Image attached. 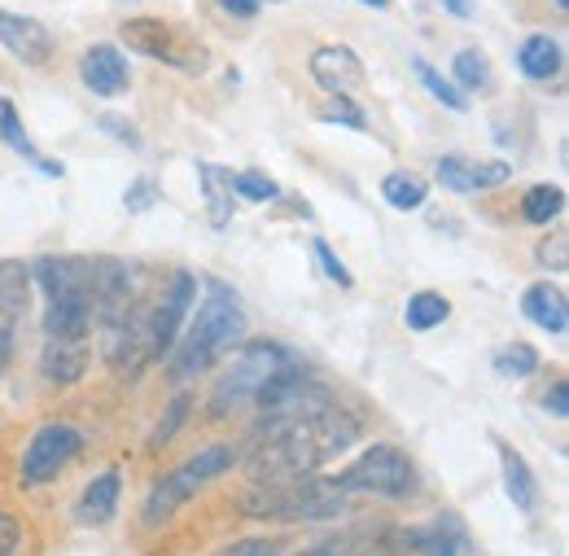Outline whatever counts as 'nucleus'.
<instances>
[{
	"instance_id": "nucleus-24",
	"label": "nucleus",
	"mask_w": 569,
	"mask_h": 556,
	"mask_svg": "<svg viewBox=\"0 0 569 556\" xmlns=\"http://www.w3.org/2000/svg\"><path fill=\"white\" fill-rule=\"evenodd\" d=\"M202 189H207V207H211V224L223 228L232 219V171L219 167H202Z\"/></svg>"
},
{
	"instance_id": "nucleus-40",
	"label": "nucleus",
	"mask_w": 569,
	"mask_h": 556,
	"mask_svg": "<svg viewBox=\"0 0 569 556\" xmlns=\"http://www.w3.org/2000/svg\"><path fill=\"white\" fill-rule=\"evenodd\" d=\"M259 4H263V0H219V9H223V13H232V18H254V13H259Z\"/></svg>"
},
{
	"instance_id": "nucleus-36",
	"label": "nucleus",
	"mask_w": 569,
	"mask_h": 556,
	"mask_svg": "<svg viewBox=\"0 0 569 556\" xmlns=\"http://www.w3.org/2000/svg\"><path fill=\"white\" fill-rule=\"evenodd\" d=\"M298 556H363V553H359V539H356V535H342V539L316 544V548H307V553H298Z\"/></svg>"
},
{
	"instance_id": "nucleus-16",
	"label": "nucleus",
	"mask_w": 569,
	"mask_h": 556,
	"mask_svg": "<svg viewBox=\"0 0 569 556\" xmlns=\"http://www.w3.org/2000/svg\"><path fill=\"white\" fill-rule=\"evenodd\" d=\"M403 544L417 548V553H426V556H465L469 553V535H465V526H460L456 517H438L433 526L408 530Z\"/></svg>"
},
{
	"instance_id": "nucleus-15",
	"label": "nucleus",
	"mask_w": 569,
	"mask_h": 556,
	"mask_svg": "<svg viewBox=\"0 0 569 556\" xmlns=\"http://www.w3.org/2000/svg\"><path fill=\"white\" fill-rule=\"evenodd\" d=\"M88 368V342H62V338H44L40 350V377L49 386H74Z\"/></svg>"
},
{
	"instance_id": "nucleus-21",
	"label": "nucleus",
	"mask_w": 569,
	"mask_h": 556,
	"mask_svg": "<svg viewBox=\"0 0 569 556\" xmlns=\"http://www.w3.org/2000/svg\"><path fill=\"white\" fill-rule=\"evenodd\" d=\"M381 198L395 210H417V207H426L429 185L421 176H412V171H390V176L381 180Z\"/></svg>"
},
{
	"instance_id": "nucleus-6",
	"label": "nucleus",
	"mask_w": 569,
	"mask_h": 556,
	"mask_svg": "<svg viewBox=\"0 0 569 556\" xmlns=\"http://www.w3.org/2000/svg\"><path fill=\"white\" fill-rule=\"evenodd\" d=\"M338 487L347 495H377V499H412L421 478L417 465L408 460V451H399L395 443H372L356 465H347L338 474Z\"/></svg>"
},
{
	"instance_id": "nucleus-5",
	"label": "nucleus",
	"mask_w": 569,
	"mask_h": 556,
	"mask_svg": "<svg viewBox=\"0 0 569 556\" xmlns=\"http://www.w3.org/2000/svg\"><path fill=\"white\" fill-rule=\"evenodd\" d=\"M289 364H293V355L277 342H254V347L237 350L214 386L211 417H228V413H241L246 404H254Z\"/></svg>"
},
{
	"instance_id": "nucleus-17",
	"label": "nucleus",
	"mask_w": 569,
	"mask_h": 556,
	"mask_svg": "<svg viewBox=\"0 0 569 556\" xmlns=\"http://www.w3.org/2000/svg\"><path fill=\"white\" fill-rule=\"evenodd\" d=\"M517 70H521L526 79H535V83L557 79V75H561V44H557L548 31L526 36L521 49H517Z\"/></svg>"
},
{
	"instance_id": "nucleus-31",
	"label": "nucleus",
	"mask_w": 569,
	"mask_h": 556,
	"mask_svg": "<svg viewBox=\"0 0 569 556\" xmlns=\"http://www.w3.org/2000/svg\"><path fill=\"white\" fill-rule=\"evenodd\" d=\"M284 553V539L281 535H268V539H237L228 548H219L211 556H281Z\"/></svg>"
},
{
	"instance_id": "nucleus-29",
	"label": "nucleus",
	"mask_w": 569,
	"mask_h": 556,
	"mask_svg": "<svg viewBox=\"0 0 569 556\" xmlns=\"http://www.w3.org/2000/svg\"><path fill=\"white\" fill-rule=\"evenodd\" d=\"M232 193H241L250 202H272L281 189H277V180H268L259 171H241V176H232Z\"/></svg>"
},
{
	"instance_id": "nucleus-10",
	"label": "nucleus",
	"mask_w": 569,
	"mask_h": 556,
	"mask_svg": "<svg viewBox=\"0 0 569 556\" xmlns=\"http://www.w3.org/2000/svg\"><path fill=\"white\" fill-rule=\"evenodd\" d=\"M0 49L22 62V67H49L53 62V36L40 18H27V13H9L0 9Z\"/></svg>"
},
{
	"instance_id": "nucleus-9",
	"label": "nucleus",
	"mask_w": 569,
	"mask_h": 556,
	"mask_svg": "<svg viewBox=\"0 0 569 556\" xmlns=\"http://www.w3.org/2000/svg\"><path fill=\"white\" fill-rule=\"evenodd\" d=\"M193 302H198V277H189V272H176L167 280L162 298L149 302V325H153V350L158 355H171L189 311H193Z\"/></svg>"
},
{
	"instance_id": "nucleus-37",
	"label": "nucleus",
	"mask_w": 569,
	"mask_h": 556,
	"mask_svg": "<svg viewBox=\"0 0 569 556\" xmlns=\"http://www.w3.org/2000/svg\"><path fill=\"white\" fill-rule=\"evenodd\" d=\"M539 264H543V268H552V272H561V268H566V237L543 241V246H539Z\"/></svg>"
},
{
	"instance_id": "nucleus-12",
	"label": "nucleus",
	"mask_w": 569,
	"mask_h": 556,
	"mask_svg": "<svg viewBox=\"0 0 569 556\" xmlns=\"http://www.w3.org/2000/svg\"><path fill=\"white\" fill-rule=\"evenodd\" d=\"M311 79L333 97V92H351L363 83V62H359L356 49L347 44H325L311 53Z\"/></svg>"
},
{
	"instance_id": "nucleus-35",
	"label": "nucleus",
	"mask_w": 569,
	"mask_h": 556,
	"mask_svg": "<svg viewBox=\"0 0 569 556\" xmlns=\"http://www.w3.org/2000/svg\"><path fill=\"white\" fill-rule=\"evenodd\" d=\"M153 202H158V185H153L149 176H141V180H137V185H132V189L123 193V207L132 210V215H141V210H149Z\"/></svg>"
},
{
	"instance_id": "nucleus-41",
	"label": "nucleus",
	"mask_w": 569,
	"mask_h": 556,
	"mask_svg": "<svg viewBox=\"0 0 569 556\" xmlns=\"http://www.w3.org/2000/svg\"><path fill=\"white\" fill-rule=\"evenodd\" d=\"M101 128H106V132H114V137H123V145H132V149L141 145V140H137V132H132V128H123L119 119H101Z\"/></svg>"
},
{
	"instance_id": "nucleus-20",
	"label": "nucleus",
	"mask_w": 569,
	"mask_h": 556,
	"mask_svg": "<svg viewBox=\"0 0 569 556\" xmlns=\"http://www.w3.org/2000/svg\"><path fill=\"white\" fill-rule=\"evenodd\" d=\"M447 316H451V302H447L442 294H433V289L412 294V298H408V307H403V320H408V329H417V334L438 329Z\"/></svg>"
},
{
	"instance_id": "nucleus-34",
	"label": "nucleus",
	"mask_w": 569,
	"mask_h": 556,
	"mask_svg": "<svg viewBox=\"0 0 569 556\" xmlns=\"http://www.w3.org/2000/svg\"><path fill=\"white\" fill-rule=\"evenodd\" d=\"M184 417H189V399H184V395H180V399H176V404H171V413H167V425H158V429H153V438H149V443H153V447H162V443H171V438H176V429H180V425H184Z\"/></svg>"
},
{
	"instance_id": "nucleus-30",
	"label": "nucleus",
	"mask_w": 569,
	"mask_h": 556,
	"mask_svg": "<svg viewBox=\"0 0 569 556\" xmlns=\"http://www.w3.org/2000/svg\"><path fill=\"white\" fill-rule=\"evenodd\" d=\"M320 119H329V123H342V128H368L363 110H359L356 101L347 97V92H333V97H329V106L320 110Z\"/></svg>"
},
{
	"instance_id": "nucleus-32",
	"label": "nucleus",
	"mask_w": 569,
	"mask_h": 556,
	"mask_svg": "<svg viewBox=\"0 0 569 556\" xmlns=\"http://www.w3.org/2000/svg\"><path fill=\"white\" fill-rule=\"evenodd\" d=\"M508 176H512V167H508V162H473V193L499 189Z\"/></svg>"
},
{
	"instance_id": "nucleus-8",
	"label": "nucleus",
	"mask_w": 569,
	"mask_h": 556,
	"mask_svg": "<svg viewBox=\"0 0 569 556\" xmlns=\"http://www.w3.org/2000/svg\"><path fill=\"white\" fill-rule=\"evenodd\" d=\"M79 451H83V434H79L74 425H67V420L40 425V429L31 434V443H27V451H22V483L36 487V483L58 478Z\"/></svg>"
},
{
	"instance_id": "nucleus-43",
	"label": "nucleus",
	"mask_w": 569,
	"mask_h": 556,
	"mask_svg": "<svg viewBox=\"0 0 569 556\" xmlns=\"http://www.w3.org/2000/svg\"><path fill=\"white\" fill-rule=\"evenodd\" d=\"M359 4H372V9H386L390 0H359Z\"/></svg>"
},
{
	"instance_id": "nucleus-3",
	"label": "nucleus",
	"mask_w": 569,
	"mask_h": 556,
	"mask_svg": "<svg viewBox=\"0 0 569 556\" xmlns=\"http://www.w3.org/2000/svg\"><path fill=\"white\" fill-rule=\"evenodd\" d=\"M241 508L263 522H329L347 508V490L338 478H289V483H254Z\"/></svg>"
},
{
	"instance_id": "nucleus-2",
	"label": "nucleus",
	"mask_w": 569,
	"mask_h": 556,
	"mask_svg": "<svg viewBox=\"0 0 569 556\" xmlns=\"http://www.w3.org/2000/svg\"><path fill=\"white\" fill-rule=\"evenodd\" d=\"M31 280L44 289V338L62 342H88L92 334V264L71 255H44Z\"/></svg>"
},
{
	"instance_id": "nucleus-44",
	"label": "nucleus",
	"mask_w": 569,
	"mask_h": 556,
	"mask_svg": "<svg viewBox=\"0 0 569 556\" xmlns=\"http://www.w3.org/2000/svg\"><path fill=\"white\" fill-rule=\"evenodd\" d=\"M566 4H569V0H557V9H566Z\"/></svg>"
},
{
	"instance_id": "nucleus-42",
	"label": "nucleus",
	"mask_w": 569,
	"mask_h": 556,
	"mask_svg": "<svg viewBox=\"0 0 569 556\" xmlns=\"http://www.w3.org/2000/svg\"><path fill=\"white\" fill-rule=\"evenodd\" d=\"M442 9H447V13H456V18H473V9H478V4H473V0H442Z\"/></svg>"
},
{
	"instance_id": "nucleus-39",
	"label": "nucleus",
	"mask_w": 569,
	"mask_h": 556,
	"mask_svg": "<svg viewBox=\"0 0 569 556\" xmlns=\"http://www.w3.org/2000/svg\"><path fill=\"white\" fill-rule=\"evenodd\" d=\"M543 408H548L552 417H569V386H566V381H557V386L548 390V399H543Z\"/></svg>"
},
{
	"instance_id": "nucleus-38",
	"label": "nucleus",
	"mask_w": 569,
	"mask_h": 556,
	"mask_svg": "<svg viewBox=\"0 0 569 556\" xmlns=\"http://www.w3.org/2000/svg\"><path fill=\"white\" fill-rule=\"evenodd\" d=\"M18 539H22L18 522H13L9 513H0V556H13V553H18Z\"/></svg>"
},
{
	"instance_id": "nucleus-27",
	"label": "nucleus",
	"mask_w": 569,
	"mask_h": 556,
	"mask_svg": "<svg viewBox=\"0 0 569 556\" xmlns=\"http://www.w3.org/2000/svg\"><path fill=\"white\" fill-rule=\"evenodd\" d=\"M539 368V350L526 347V342H512V347L496 350V373L499 377H530Z\"/></svg>"
},
{
	"instance_id": "nucleus-23",
	"label": "nucleus",
	"mask_w": 569,
	"mask_h": 556,
	"mask_svg": "<svg viewBox=\"0 0 569 556\" xmlns=\"http://www.w3.org/2000/svg\"><path fill=\"white\" fill-rule=\"evenodd\" d=\"M451 75L465 92H487L491 88V58L482 49H460L451 62Z\"/></svg>"
},
{
	"instance_id": "nucleus-13",
	"label": "nucleus",
	"mask_w": 569,
	"mask_h": 556,
	"mask_svg": "<svg viewBox=\"0 0 569 556\" xmlns=\"http://www.w3.org/2000/svg\"><path fill=\"white\" fill-rule=\"evenodd\" d=\"M79 79H83V88H88V92H97V97H119V92L132 83V70H128V62H123V53H119V49L97 44V49H88V53H83V62H79Z\"/></svg>"
},
{
	"instance_id": "nucleus-4",
	"label": "nucleus",
	"mask_w": 569,
	"mask_h": 556,
	"mask_svg": "<svg viewBox=\"0 0 569 556\" xmlns=\"http://www.w3.org/2000/svg\"><path fill=\"white\" fill-rule=\"evenodd\" d=\"M237 447H207V451H198V456H189L180 469H171L162 483H153V490L144 495V508H141V517H144V526H167L198 490L207 487V483H214V478H223L232 465H237Z\"/></svg>"
},
{
	"instance_id": "nucleus-1",
	"label": "nucleus",
	"mask_w": 569,
	"mask_h": 556,
	"mask_svg": "<svg viewBox=\"0 0 569 556\" xmlns=\"http://www.w3.org/2000/svg\"><path fill=\"white\" fill-rule=\"evenodd\" d=\"M189 316H193L189 334L176 338L180 347H171V381L176 386H184L198 373H207L223 350L246 338V311H241L237 294L228 285H219V280H207V298Z\"/></svg>"
},
{
	"instance_id": "nucleus-22",
	"label": "nucleus",
	"mask_w": 569,
	"mask_h": 556,
	"mask_svg": "<svg viewBox=\"0 0 569 556\" xmlns=\"http://www.w3.org/2000/svg\"><path fill=\"white\" fill-rule=\"evenodd\" d=\"M0 137H4V145H9L13 153L31 158V162H36V167H44L49 176H62V167H58V162H44V158L31 149V140H27V128L18 123V110H13V101H0Z\"/></svg>"
},
{
	"instance_id": "nucleus-33",
	"label": "nucleus",
	"mask_w": 569,
	"mask_h": 556,
	"mask_svg": "<svg viewBox=\"0 0 569 556\" xmlns=\"http://www.w3.org/2000/svg\"><path fill=\"white\" fill-rule=\"evenodd\" d=\"M311 250H316L320 268L329 272V280H333V285H342V289H351V285H356V280H351V272H347V264H342V259H338V255H333L325 241H311Z\"/></svg>"
},
{
	"instance_id": "nucleus-28",
	"label": "nucleus",
	"mask_w": 569,
	"mask_h": 556,
	"mask_svg": "<svg viewBox=\"0 0 569 556\" xmlns=\"http://www.w3.org/2000/svg\"><path fill=\"white\" fill-rule=\"evenodd\" d=\"M438 185L451 189V193H473V162L460 158V153L438 158Z\"/></svg>"
},
{
	"instance_id": "nucleus-7",
	"label": "nucleus",
	"mask_w": 569,
	"mask_h": 556,
	"mask_svg": "<svg viewBox=\"0 0 569 556\" xmlns=\"http://www.w3.org/2000/svg\"><path fill=\"white\" fill-rule=\"evenodd\" d=\"M128 40V49H137L153 62H167V67L184 70V75H202L207 70V49L198 44V36L162 22V18H132L123 22L119 31Z\"/></svg>"
},
{
	"instance_id": "nucleus-11",
	"label": "nucleus",
	"mask_w": 569,
	"mask_h": 556,
	"mask_svg": "<svg viewBox=\"0 0 569 556\" xmlns=\"http://www.w3.org/2000/svg\"><path fill=\"white\" fill-rule=\"evenodd\" d=\"M27 298H31V268H22L18 259H0V364L18 347Z\"/></svg>"
},
{
	"instance_id": "nucleus-14",
	"label": "nucleus",
	"mask_w": 569,
	"mask_h": 556,
	"mask_svg": "<svg viewBox=\"0 0 569 556\" xmlns=\"http://www.w3.org/2000/svg\"><path fill=\"white\" fill-rule=\"evenodd\" d=\"M521 316H530V325H539L543 334H566L569 325V302H566V289L561 285H530L521 294Z\"/></svg>"
},
{
	"instance_id": "nucleus-19",
	"label": "nucleus",
	"mask_w": 569,
	"mask_h": 556,
	"mask_svg": "<svg viewBox=\"0 0 569 556\" xmlns=\"http://www.w3.org/2000/svg\"><path fill=\"white\" fill-rule=\"evenodd\" d=\"M119 487H123V478L114 469L101 474V478H92L83 487V495H79V522L83 526H106L114 517V508H119Z\"/></svg>"
},
{
	"instance_id": "nucleus-18",
	"label": "nucleus",
	"mask_w": 569,
	"mask_h": 556,
	"mask_svg": "<svg viewBox=\"0 0 569 556\" xmlns=\"http://www.w3.org/2000/svg\"><path fill=\"white\" fill-rule=\"evenodd\" d=\"M499 465H503V487H508V499H512V508H521V513H535V508H539V483H535V474H530L526 456L499 443Z\"/></svg>"
},
{
	"instance_id": "nucleus-26",
	"label": "nucleus",
	"mask_w": 569,
	"mask_h": 556,
	"mask_svg": "<svg viewBox=\"0 0 569 556\" xmlns=\"http://www.w3.org/2000/svg\"><path fill=\"white\" fill-rule=\"evenodd\" d=\"M412 70H417V79H421V83L429 88V97H438L447 110H456V115H465V110H469V106H465V92H460L451 79H442L438 70L429 67L426 58H412Z\"/></svg>"
},
{
	"instance_id": "nucleus-25",
	"label": "nucleus",
	"mask_w": 569,
	"mask_h": 556,
	"mask_svg": "<svg viewBox=\"0 0 569 556\" xmlns=\"http://www.w3.org/2000/svg\"><path fill=\"white\" fill-rule=\"evenodd\" d=\"M561 210H566V193L557 185H535L521 198V219L526 224H552Z\"/></svg>"
}]
</instances>
